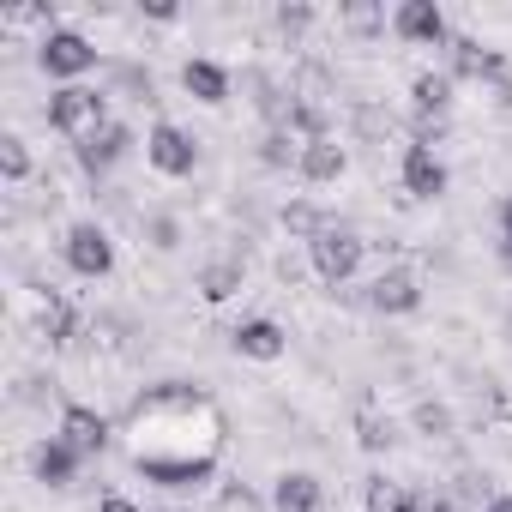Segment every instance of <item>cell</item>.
<instances>
[{
  "mask_svg": "<svg viewBox=\"0 0 512 512\" xmlns=\"http://www.w3.org/2000/svg\"><path fill=\"white\" fill-rule=\"evenodd\" d=\"M121 446L145 482L169 494H199L223 482L217 464L229 446V410L199 380H157L121 410Z\"/></svg>",
  "mask_w": 512,
  "mask_h": 512,
  "instance_id": "6da1fadb",
  "label": "cell"
},
{
  "mask_svg": "<svg viewBox=\"0 0 512 512\" xmlns=\"http://www.w3.org/2000/svg\"><path fill=\"white\" fill-rule=\"evenodd\" d=\"M49 127L67 139V145H85V139H97L115 115H109V91H97V85H61L55 97H49Z\"/></svg>",
  "mask_w": 512,
  "mask_h": 512,
  "instance_id": "7a4b0ae2",
  "label": "cell"
},
{
  "mask_svg": "<svg viewBox=\"0 0 512 512\" xmlns=\"http://www.w3.org/2000/svg\"><path fill=\"white\" fill-rule=\"evenodd\" d=\"M362 260H368V241H362L350 223H332L320 241H308V266H314V278L332 284V290H344V284L362 272Z\"/></svg>",
  "mask_w": 512,
  "mask_h": 512,
  "instance_id": "3957f363",
  "label": "cell"
},
{
  "mask_svg": "<svg viewBox=\"0 0 512 512\" xmlns=\"http://www.w3.org/2000/svg\"><path fill=\"white\" fill-rule=\"evenodd\" d=\"M37 67H43L49 79H61V85H79V79L97 67V43H91L85 31H73V25H61V31L37 37Z\"/></svg>",
  "mask_w": 512,
  "mask_h": 512,
  "instance_id": "277c9868",
  "label": "cell"
},
{
  "mask_svg": "<svg viewBox=\"0 0 512 512\" xmlns=\"http://www.w3.org/2000/svg\"><path fill=\"white\" fill-rule=\"evenodd\" d=\"M61 260H67V272L73 278H109L115 272V241H109V229L103 223H73L67 235H61Z\"/></svg>",
  "mask_w": 512,
  "mask_h": 512,
  "instance_id": "5b68a950",
  "label": "cell"
},
{
  "mask_svg": "<svg viewBox=\"0 0 512 512\" xmlns=\"http://www.w3.org/2000/svg\"><path fill=\"white\" fill-rule=\"evenodd\" d=\"M145 163H151L157 175L181 181V175H193V169H199V139H193L181 121H157V127L145 133Z\"/></svg>",
  "mask_w": 512,
  "mask_h": 512,
  "instance_id": "8992f818",
  "label": "cell"
},
{
  "mask_svg": "<svg viewBox=\"0 0 512 512\" xmlns=\"http://www.w3.org/2000/svg\"><path fill=\"white\" fill-rule=\"evenodd\" d=\"M55 434H61L79 458H103V452L121 440V422H109V416H103V410H91V404H61Z\"/></svg>",
  "mask_w": 512,
  "mask_h": 512,
  "instance_id": "52a82bcc",
  "label": "cell"
},
{
  "mask_svg": "<svg viewBox=\"0 0 512 512\" xmlns=\"http://www.w3.org/2000/svg\"><path fill=\"white\" fill-rule=\"evenodd\" d=\"M392 37L410 49H452V25L434 0H398L392 7Z\"/></svg>",
  "mask_w": 512,
  "mask_h": 512,
  "instance_id": "ba28073f",
  "label": "cell"
},
{
  "mask_svg": "<svg viewBox=\"0 0 512 512\" xmlns=\"http://www.w3.org/2000/svg\"><path fill=\"white\" fill-rule=\"evenodd\" d=\"M362 302H368L380 320H404V314L422 308V278H416L410 266H386V272L362 290Z\"/></svg>",
  "mask_w": 512,
  "mask_h": 512,
  "instance_id": "9c48e42d",
  "label": "cell"
},
{
  "mask_svg": "<svg viewBox=\"0 0 512 512\" xmlns=\"http://www.w3.org/2000/svg\"><path fill=\"white\" fill-rule=\"evenodd\" d=\"M398 187H404V199H416V205H434V199L452 187V175H446L440 151L404 145V157H398Z\"/></svg>",
  "mask_w": 512,
  "mask_h": 512,
  "instance_id": "30bf717a",
  "label": "cell"
},
{
  "mask_svg": "<svg viewBox=\"0 0 512 512\" xmlns=\"http://www.w3.org/2000/svg\"><path fill=\"white\" fill-rule=\"evenodd\" d=\"M446 73L464 85H506V55L500 49H488V43H476V37H452V49H446Z\"/></svg>",
  "mask_w": 512,
  "mask_h": 512,
  "instance_id": "8fae6325",
  "label": "cell"
},
{
  "mask_svg": "<svg viewBox=\"0 0 512 512\" xmlns=\"http://www.w3.org/2000/svg\"><path fill=\"white\" fill-rule=\"evenodd\" d=\"M31 332H37V344H49V350H73V338L85 332V320H79V308L49 284V290L37 296V326H31Z\"/></svg>",
  "mask_w": 512,
  "mask_h": 512,
  "instance_id": "7c38bea8",
  "label": "cell"
},
{
  "mask_svg": "<svg viewBox=\"0 0 512 512\" xmlns=\"http://www.w3.org/2000/svg\"><path fill=\"white\" fill-rule=\"evenodd\" d=\"M229 350H235L241 362H278V356L290 350V332H284L272 314H253V320H241V326L229 332Z\"/></svg>",
  "mask_w": 512,
  "mask_h": 512,
  "instance_id": "4fadbf2b",
  "label": "cell"
},
{
  "mask_svg": "<svg viewBox=\"0 0 512 512\" xmlns=\"http://www.w3.org/2000/svg\"><path fill=\"white\" fill-rule=\"evenodd\" d=\"M127 151H133V127H127V121H109V127H103L97 139L73 145V157H79V169H85L91 181H103V175H109V169H115V163H121Z\"/></svg>",
  "mask_w": 512,
  "mask_h": 512,
  "instance_id": "5bb4252c",
  "label": "cell"
},
{
  "mask_svg": "<svg viewBox=\"0 0 512 512\" xmlns=\"http://www.w3.org/2000/svg\"><path fill=\"white\" fill-rule=\"evenodd\" d=\"M79 464H85V458H79L61 434H49V440L31 446V476H37L43 488H73V482H79Z\"/></svg>",
  "mask_w": 512,
  "mask_h": 512,
  "instance_id": "9a60e30c",
  "label": "cell"
},
{
  "mask_svg": "<svg viewBox=\"0 0 512 512\" xmlns=\"http://www.w3.org/2000/svg\"><path fill=\"white\" fill-rule=\"evenodd\" d=\"M181 91H187L193 103L217 109V103H229V91H235V73H229L223 61H205V55H193V61L181 67Z\"/></svg>",
  "mask_w": 512,
  "mask_h": 512,
  "instance_id": "2e32d148",
  "label": "cell"
},
{
  "mask_svg": "<svg viewBox=\"0 0 512 512\" xmlns=\"http://www.w3.org/2000/svg\"><path fill=\"white\" fill-rule=\"evenodd\" d=\"M272 512H326V482L314 470H284L272 482Z\"/></svg>",
  "mask_w": 512,
  "mask_h": 512,
  "instance_id": "e0dca14e",
  "label": "cell"
},
{
  "mask_svg": "<svg viewBox=\"0 0 512 512\" xmlns=\"http://www.w3.org/2000/svg\"><path fill=\"white\" fill-rule=\"evenodd\" d=\"M344 169H350V151L338 145V133H332V139H314V145H302V163H296V175H302L308 187H332V181H344Z\"/></svg>",
  "mask_w": 512,
  "mask_h": 512,
  "instance_id": "ac0fdd59",
  "label": "cell"
},
{
  "mask_svg": "<svg viewBox=\"0 0 512 512\" xmlns=\"http://www.w3.org/2000/svg\"><path fill=\"white\" fill-rule=\"evenodd\" d=\"M410 103L416 115H434V121H452V103H458V79L440 67V73H416L410 79Z\"/></svg>",
  "mask_w": 512,
  "mask_h": 512,
  "instance_id": "d6986e66",
  "label": "cell"
},
{
  "mask_svg": "<svg viewBox=\"0 0 512 512\" xmlns=\"http://www.w3.org/2000/svg\"><path fill=\"white\" fill-rule=\"evenodd\" d=\"M278 223H284V235H290V241H302V247H308V241H320V235H326L338 217H332L320 199H284Z\"/></svg>",
  "mask_w": 512,
  "mask_h": 512,
  "instance_id": "ffe728a7",
  "label": "cell"
},
{
  "mask_svg": "<svg viewBox=\"0 0 512 512\" xmlns=\"http://www.w3.org/2000/svg\"><path fill=\"white\" fill-rule=\"evenodd\" d=\"M193 290H199L205 302H229V296L247 290V266H241V260H205L199 278H193Z\"/></svg>",
  "mask_w": 512,
  "mask_h": 512,
  "instance_id": "44dd1931",
  "label": "cell"
},
{
  "mask_svg": "<svg viewBox=\"0 0 512 512\" xmlns=\"http://www.w3.org/2000/svg\"><path fill=\"white\" fill-rule=\"evenodd\" d=\"M398 440H404L398 416H386V410H356V446H362V452L386 458V452H398Z\"/></svg>",
  "mask_w": 512,
  "mask_h": 512,
  "instance_id": "7402d4cb",
  "label": "cell"
},
{
  "mask_svg": "<svg viewBox=\"0 0 512 512\" xmlns=\"http://www.w3.org/2000/svg\"><path fill=\"white\" fill-rule=\"evenodd\" d=\"M338 31H350L356 43H374V37L392 31V13L374 7V0H350V7H338Z\"/></svg>",
  "mask_w": 512,
  "mask_h": 512,
  "instance_id": "603a6c76",
  "label": "cell"
},
{
  "mask_svg": "<svg viewBox=\"0 0 512 512\" xmlns=\"http://www.w3.org/2000/svg\"><path fill=\"white\" fill-rule=\"evenodd\" d=\"M314 25H320V7H308V0H278V13H272V31H278L290 49H302Z\"/></svg>",
  "mask_w": 512,
  "mask_h": 512,
  "instance_id": "cb8c5ba5",
  "label": "cell"
},
{
  "mask_svg": "<svg viewBox=\"0 0 512 512\" xmlns=\"http://www.w3.org/2000/svg\"><path fill=\"white\" fill-rule=\"evenodd\" d=\"M410 428H416V434H428V440H452V434H458V416H452V404H446V398H416Z\"/></svg>",
  "mask_w": 512,
  "mask_h": 512,
  "instance_id": "d4e9b609",
  "label": "cell"
},
{
  "mask_svg": "<svg viewBox=\"0 0 512 512\" xmlns=\"http://www.w3.org/2000/svg\"><path fill=\"white\" fill-rule=\"evenodd\" d=\"M392 127H398V121H392V109H380V103H356V109H350V133H356L362 145H386Z\"/></svg>",
  "mask_w": 512,
  "mask_h": 512,
  "instance_id": "484cf974",
  "label": "cell"
},
{
  "mask_svg": "<svg viewBox=\"0 0 512 512\" xmlns=\"http://www.w3.org/2000/svg\"><path fill=\"white\" fill-rule=\"evenodd\" d=\"M260 163L296 175V163H302V139H296L290 127H266V139H260Z\"/></svg>",
  "mask_w": 512,
  "mask_h": 512,
  "instance_id": "4316f807",
  "label": "cell"
},
{
  "mask_svg": "<svg viewBox=\"0 0 512 512\" xmlns=\"http://www.w3.org/2000/svg\"><path fill=\"white\" fill-rule=\"evenodd\" d=\"M211 512H272V494L247 488V482H217V500Z\"/></svg>",
  "mask_w": 512,
  "mask_h": 512,
  "instance_id": "83f0119b",
  "label": "cell"
},
{
  "mask_svg": "<svg viewBox=\"0 0 512 512\" xmlns=\"http://www.w3.org/2000/svg\"><path fill=\"white\" fill-rule=\"evenodd\" d=\"M139 229H145V247H151V253H175V247L187 241V229H181V217H175V211H151Z\"/></svg>",
  "mask_w": 512,
  "mask_h": 512,
  "instance_id": "f1b7e54d",
  "label": "cell"
},
{
  "mask_svg": "<svg viewBox=\"0 0 512 512\" xmlns=\"http://www.w3.org/2000/svg\"><path fill=\"white\" fill-rule=\"evenodd\" d=\"M109 97H133V103H157V79L145 73V67H115V79H109Z\"/></svg>",
  "mask_w": 512,
  "mask_h": 512,
  "instance_id": "f546056e",
  "label": "cell"
},
{
  "mask_svg": "<svg viewBox=\"0 0 512 512\" xmlns=\"http://www.w3.org/2000/svg\"><path fill=\"white\" fill-rule=\"evenodd\" d=\"M0 175H7L13 187H19V181H31V145H25L19 133L0 139Z\"/></svg>",
  "mask_w": 512,
  "mask_h": 512,
  "instance_id": "4dcf8cb0",
  "label": "cell"
},
{
  "mask_svg": "<svg viewBox=\"0 0 512 512\" xmlns=\"http://www.w3.org/2000/svg\"><path fill=\"white\" fill-rule=\"evenodd\" d=\"M452 139V121H434V115H416L410 121V145H422V151H440Z\"/></svg>",
  "mask_w": 512,
  "mask_h": 512,
  "instance_id": "1f68e13d",
  "label": "cell"
},
{
  "mask_svg": "<svg viewBox=\"0 0 512 512\" xmlns=\"http://www.w3.org/2000/svg\"><path fill=\"white\" fill-rule=\"evenodd\" d=\"M452 494H458V500H464V506H476V500H482V506H488V500H494V494H500V488H488V476H482V470H464V476H458V482H452Z\"/></svg>",
  "mask_w": 512,
  "mask_h": 512,
  "instance_id": "d6a6232c",
  "label": "cell"
},
{
  "mask_svg": "<svg viewBox=\"0 0 512 512\" xmlns=\"http://www.w3.org/2000/svg\"><path fill=\"white\" fill-rule=\"evenodd\" d=\"M404 500V482H392V476H368V512H392Z\"/></svg>",
  "mask_w": 512,
  "mask_h": 512,
  "instance_id": "836d02e7",
  "label": "cell"
},
{
  "mask_svg": "<svg viewBox=\"0 0 512 512\" xmlns=\"http://www.w3.org/2000/svg\"><path fill=\"white\" fill-rule=\"evenodd\" d=\"M272 272H278V284H284V290H296V284L314 272V266H308V247H302V253H278V266H272Z\"/></svg>",
  "mask_w": 512,
  "mask_h": 512,
  "instance_id": "e575fe53",
  "label": "cell"
},
{
  "mask_svg": "<svg viewBox=\"0 0 512 512\" xmlns=\"http://www.w3.org/2000/svg\"><path fill=\"white\" fill-rule=\"evenodd\" d=\"M139 13H145L151 25H175V19H181V7H175V0H139Z\"/></svg>",
  "mask_w": 512,
  "mask_h": 512,
  "instance_id": "d590c367",
  "label": "cell"
},
{
  "mask_svg": "<svg viewBox=\"0 0 512 512\" xmlns=\"http://www.w3.org/2000/svg\"><path fill=\"white\" fill-rule=\"evenodd\" d=\"M500 260L512 272V199H500Z\"/></svg>",
  "mask_w": 512,
  "mask_h": 512,
  "instance_id": "8d00e7d4",
  "label": "cell"
},
{
  "mask_svg": "<svg viewBox=\"0 0 512 512\" xmlns=\"http://www.w3.org/2000/svg\"><path fill=\"white\" fill-rule=\"evenodd\" d=\"M49 392H55V380H37V374H31V380H19V404H43Z\"/></svg>",
  "mask_w": 512,
  "mask_h": 512,
  "instance_id": "74e56055",
  "label": "cell"
},
{
  "mask_svg": "<svg viewBox=\"0 0 512 512\" xmlns=\"http://www.w3.org/2000/svg\"><path fill=\"white\" fill-rule=\"evenodd\" d=\"M97 512H145V506H139V500H127V494H103V500H97Z\"/></svg>",
  "mask_w": 512,
  "mask_h": 512,
  "instance_id": "f35d334b",
  "label": "cell"
},
{
  "mask_svg": "<svg viewBox=\"0 0 512 512\" xmlns=\"http://www.w3.org/2000/svg\"><path fill=\"white\" fill-rule=\"evenodd\" d=\"M428 512H476V506H464L458 494H434V500H428Z\"/></svg>",
  "mask_w": 512,
  "mask_h": 512,
  "instance_id": "ab89813d",
  "label": "cell"
},
{
  "mask_svg": "<svg viewBox=\"0 0 512 512\" xmlns=\"http://www.w3.org/2000/svg\"><path fill=\"white\" fill-rule=\"evenodd\" d=\"M482 512H512V494H506V488H500V494H494V500H488V506H482Z\"/></svg>",
  "mask_w": 512,
  "mask_h": 512,
  "instance_id": "60d3db41",
  "label": "cell"
}]
</instances>
